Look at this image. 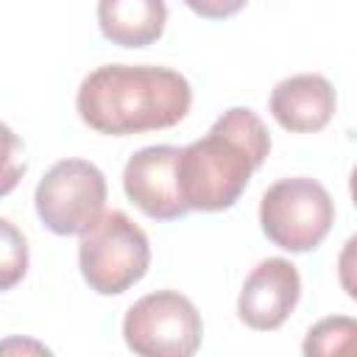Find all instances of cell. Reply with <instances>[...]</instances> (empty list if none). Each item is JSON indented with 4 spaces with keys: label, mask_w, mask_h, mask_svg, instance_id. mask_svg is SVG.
<instances>
[{
    "label": "cell",
    "mask_w": 357,
    "mask_h": 357,
    "mask_svg": "<svg viewBox=\"0 0 357 357\" xmlns=\"http://www.w3.org/2000/svg\"><path fill=\"white\" fill-rule=\"evenodd\" d=\"M123 337L142 357H190L204 337L201 312L178 290H156L134 301L123 318Z\"/></svg>",
    "instance_id": "obj_5"
},
{
    "label": "cell",
    "mask_w": 357,
    "mask_h": 357,
    "mask_svg": "<svg viewBox=\"0 0 357 357\" xmlns=\"http://www.w3.org/2000/svg\"><path fill=\"white\" fill-rule=\"evenodd\" d=\"M301 349L307 357L357 354V318H349V315L321 318L315 326H310Z\"/></svg>",
    "instance_id": "obj_11"
},
{
    "label": "cell",
    "mask_w": 357,
    "mask_h": 357,
    "mask_svg": "<svg viewBox=\"0 0 357 357\" xmlns=\"http://www.w3.org/2000/svg\"><path fill=\"white\" fill-rule=\"evenodd\" d=\"M301 298V276L290 259H262L237 296V315L257 332L279 329Z\"/></svg>",
    "instance_id": "obj_8"
},
{
    "label": "cell",
    "mask_w": 357,
    "mask_h": 357,
    "mask_svg": "<svg viewBox=\"0 0 357 357\" xmlns=\"http://www.w3.org/2000/svg\"><path fill=\"white\" fill-rule=\"evenodd\" d=\"M0 229H3V290L14 287V282L20 276H25V268H28V248H25V237L14 229L11 220H0Z\"/></svg>",
    "instance_id": "obj_12"
},
{
    "label": "cell",
    "mask_w": 357,
    "mask_h": 357,
    "mask_svg": "<svg viewBox=\"0 0 357 357\" xmlns=\"http://www.w3.org/2000/svg\"><path fill=\"white\" fill-rule=\"evenodd\" d=\"M165 0H98L100 33L120 47H145L165 33Z\"/></svg>",
    "instance_id": "obj_10"
},
{
    "label": "cell",
    "mask_w": 357,
    "mask_h": 357,
    "mask_svg": "<svg viewBox=\"0 0 357 357\" xmlns=\"http://www.w3.org/2000/svg\"><path fill=\"white\" fill-rule=\"evenodd\" d=\"M151 265L148 234L120 209L103 212L78 243L84 282L100 296H120L137 284Z\"/></svg>",
    "instance_id": "obj_3"
},
{
    "label": "cell",
    "mask_w": 357,
    "mask_h": 357,
    "mask_svg": "<svg viewBox=\"0 0 357 357\" xmlns=\"http://www.w3.org/2000/svg\"><path fill=\"white\" fill-rule=\"evenodd\" d=\"M335 223V204L326 187L307 176L279 178L262 192L259 226L265 237L293 254L312 251Z\"/></svg>",
    "instance_id": "obj_4"
},
{
    "label": "cell",
    "mask_w": 357,
    "mask_h": 357,
    "mask_svg": "<svg viewBox=\"0 0 357 357\" xmlns=\"http://www.w3.org/2000/svg\"><path fill=\"white\" fill-rule=\"evenodd\" d=\"M271 114L273 120L293 134H312L321 131L337 106L335 86L321 73H298L282 78L271 89Z\"/></svg>",
    "instance_id": "obj_9"
},
{
    "label": "cell",
    "mask_w": 357,
    "mask_h": 357,
    "mask_svg": "<svg viewBox=\"0 0 357 357\" xmlns=\"http://www.w3.org/2000/svg\"><path fill=\"white\" fill-rule=\"evenodd\" d=\"M198 17H206V20H223V17H231L237 14L248 0H184Z\"/></svg>",
    "instance_id": "obj_14"
},
{
    "label": "cell",
    "mask_w": 357,
    "mask_h": 357,
    "mask_svg": "<svg viewBox=\"0 0 357 357\" xmlns=\"http://www.w3.org/2000/svg\"><path fill=\"white\" fill-rule=\"evenodd\" d=\"M176 145H148L137 151L123 167V190L128 201L153 220H176L190 212L178 184Z\"/></svg>",
    "instance_id": "obj_7"
},
{
    "label": "cell",
    "mask_w": 357,
    "mask_h": 357,
    "mask_svg": "<svg viewBox=\"0 0 357 357\" xmlns=\"http://www.w3.org/2000/svg\"><path fill=\"white\" fill-rule=\"evenodd\" d=\"M192 106L190 81L156 64H103L92 70L75 95L81 120L109 137L173 128Z\"/></svg>",
    "instance_id": "obj_1"
},
{
    "label": "cell",
    "mask_w": 357,
    "mask_h": 357,
    "mask_svg": "<svg viewBox=\"0 0 357 357\" xmlns=\"http://www.w3.org/2000/svg\"><path fill=\"white\" fill-rule=\"evenodd\" d=\"M268 153L271 134L257 112L243 106L223 112L201 139L181 148L178 184L190 212L229 209Z\"/></svg>",
    "instance_id": "obj_2"
},
{
    "label": "cell",
    "mask_w": 357,
    "mask_h": 357,
    "mask_svg": "<svg viewBox=\"0 0 357 357\" xmlns=\"http://www.w3.org/2000/svg\"><path fill=\"white\" fill-rule=\"evenodd\" d=\"M36 215L59 237L84 234L106 206V176L86 159L56 162L36 184Z\"/></svg>",
    "instance_id": "obj_6"
},
{
    "label": "cell",
    "mask_w": 357,
    "mask_h": 357,
    "mask_svg": "<svg viewBox=\"0 0 357 357\" xmlns=\"http://www.w3.org/2000/svg\"><path fill=\"white\" fill-rule=\"evenodd\" d=\"M349 190H351V201H354V206H357V165H354V170H351V176H349Z\"/></svg>",
    "instance_id": "obj_15"
},
{
    "label": "cell",
    "mask_w": 357,
    "mask_h": 357,
    "mask_svg": "<svg viewBox=\"0 0 357 357\" xmlns=\"http://www.w3.org/2000/svg\"><path fill=\"white\" fill-rule=\"evenodd\" d=\"M337 279L349 298L357 301V234H351L337 257Z\"/></svg>",
    "instance_id": "obj_13"
}]
</instances>
